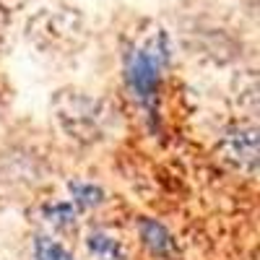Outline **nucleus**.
Segmentation results:
<instances>
[{
    "label": "nucleus",
    "mask_w": 260,
    "mask_h": 260,
    "mask_svg": "<svg viewBox=\"0 0 260 260\" xmlns=\"http://www.w3.org/2000/svg\"><path fill=\"white\" fill-rule=\"evenodd\" d=\"M89 250H91L94 255L104 257V260H115V257H120V247H117V242L112 240V237H104V234H91V237H89Z\"/></svg>",
    "instance_id": "7"
},
{
    "label": "nucleus",
    "mask_w": 260,
    "mask_h": 260,
    "mask_svg": "<svg viewBox=\"0 0 260 260\" xmlns=\"http://www.w3.org/2000/svg\"><path fill=\"white\" fill-rule=\"evenodd\" d=\"M55 117L65 133L81 143L99 141L107 133V110L89 94L60 91L55 99Z\"/></svg>",
    "instance_id": "2"
},
{
    "label": "nucleus",
    "mask_w": 260,
    "mask_h": 260,
    "mask_svg": "<svg viewBox=\"0 0 260 260\" xmlns=\"http://www.w3.org/2000/svg\"><path fill=\"white\" fill-rule=\"evenodd\" d=\"M221 154L242 172H257V127L250 122H234L221 136Z\"/></svg>",
    "instance_id": "3"
},
{
    "label": "nucleus",
    "mask_w": 260,
    "mask_h": 260,
    "mask_svg": "<svg viewBox=\"0 0 260 260\" xmlns=\"http://www.w3.org/2000/svg\"><path fill=\"white\" fill-rule=\"evenodd\" d=\"M47 216H50L55 224H71L73 216H76V211H73L71 203H57V206H50V208H47Z\"/></svg>",
    "instance_id": "8"
},
{
    "label": "nucleus",
    "mask_w": 260,
    "mask_h": 260,
    "mask_svg": "<svg viewBox=\"0 0 260 260\" xmlns=\"http://www.w3.org/2000/svg\"><path fill=\"white\" fill-rule=\"evenodd\" d=\"M34 257L37 260H73L71 252L62 245L47 240V237H39V240L34 242Z\"/></svg>",
    "instance_id": "5"
},
{
    "label": "nucleus",
    "mask_w": 260,
    "mask_h": 260,
    "mask_svg": "<svg viewBox=\"0 0 260 260\" xmlns=\"http://www.w3.org/2000/svg\"><path fill=\"white\" fill-rule=\"evenodd\" d=\"M167 62H169V39L164 31H156L151 39H146L127 60V86L151 115L156 112L161 71L167 68Z\"/></svg>",
    "instance_id": "1"
},
{
    "label": "nucleus",
    "mask_w": 260,
    "mask_h": 260,
    "mask_svg": "<svg viewBox=\"0 0 260 260\" xmlns=\"http://www.w3.org/2000/svg\"><path fill=\"white\" fill-rule=\"evenodd\" d=\"M138 232H141V242L159 260H180V245L167 226H161L154 219H141Z\"/></svg>",
    "instance_id": "4"
},
{
    "label": "nucleus",
    "mask_w": 260,
    "mask_h": 260,
    "mask_svg": "<svg viewBox=\"0 0 260 260\" xmlns=\"http://www.w3.org/2000/svg\"><path fill=\"white\" fill-rule=\"evenodd\" d=\"M3 26H6V8L0 3V34H3Z\"/></svg>",
    "instance_id": "9"
},
{
    "label": "nucleus",
    "mask_w": 260,
    "mask_h": 260,
    "mask_svg": "<svg viewBox=\"0 0 260 260\" xmlns=\"http://www.w3.org/2000/svg\"><path fill=\"white\" fill-rule=\"evenodd\" d=\"M71 192H73V198H76V203L78 206H83V208H89V206H96V203H102L104 201V190L102 187H96V185H81V182H73L71 185Z\"/></svg>",
    "instance_id": "6"
}]
</instances>
